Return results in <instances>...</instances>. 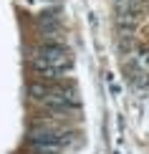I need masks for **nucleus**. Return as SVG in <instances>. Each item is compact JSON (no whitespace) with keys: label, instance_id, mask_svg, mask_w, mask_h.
<instances>
[{"label":"nucleus","instance_id":"4","mask_svg":"<svg viewBox=\"0 0 149 154\" xmlns=\"http://www.w3.org/2000/svg\"><path fill=\"white\" fill-rule=\"evenodd\" d=\"M51 91H53V86H46V83H30V86H28V94L33 96L36 101H43Z\"/></svg>","mask_w":149,"mask_h":154},{"label":"nucleus","instance_id":"2","mask_svg":"<svg viewBox=\"0 0 149 154\" xmlns=\"http://www.w3.org/2000/svg\"><path fill=\"white\" fill-rule=\"evenodd\" d=\"M30 146L38 152H58L61 149V144H63V137L58 131H51V129H38L30 134Z\"/></svg>","mask_w":149,"mask_h":154},{"label":"nucleus","instance_id":"1","mask_svg":"<svg viewBox=\"0 0 149 154\" xmlns=\"http://www.w3.org/2000/svg\"><path fill=\"white\" fill-rule=\"evenodd\" d=\"M38 53L46 58L51 66H56L61 73H68L71 71V66H73V61H71V56H68V51L61 46L58 41H46L41 48H38Z\"/></svg>","mask_w":149,"mask_h":154},{"label":"nucleus","instance_id":"3","mask_svg":"<svg viewBox=\"0 0 149 154\" xmlns=\"http://www.w3.org/2000/svg\"><path fill=\"white\" fill-rule=\"evenodd\" d=\"M33 68H36V71L41 73V76H46V79H61V76H63L56 66H51V63L43 58L41 53H38V56H33Z\"/></svg>","mask_w":149,"mask_h":154}]
</instances>
